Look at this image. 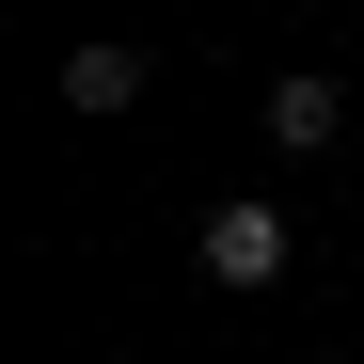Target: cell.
Instances as JSON below:
<instances>
[{"label": "cell", "mask_w": 364, "mask_h": 364, "mask_svg": "<svg viewBox=\"0 0 364 364\" xmlns=\"http://www.w3.org/2000/svg\"><path fill=\"white\" fill-rule=\"evenodd\" d=\"M191 254H206V285H285V206H254V191H222Z\"/></svg>", "instance_id": "1"}, {"label": "cell", "mask_w": 364, "mask_h": 364, "mask_svg": "<svg viewBox=\"0 0 364 364\" xmlns=\"http://www.w3.org/2000/svg\"><path fill=\"white\" fill-rule=\"evenodd\" d=\"M64 111H143V48H64Z\"/></svg>", "instance_id": "2"}, {"label": "cell", "mask_w": 364, "mask_h": 364, "mask_svg": "<svg viewBox=\"0 0 364 364\" xmlns=\"http://www.w3.org/2000/svg\"><path fill=\"white\" fill-rule=\"evenodd\" d=\"M333 127H348V95H333V80H285V95H269V143H285V159H317Z\"/></svg>", "instance_id": "3"}]
</instances>
